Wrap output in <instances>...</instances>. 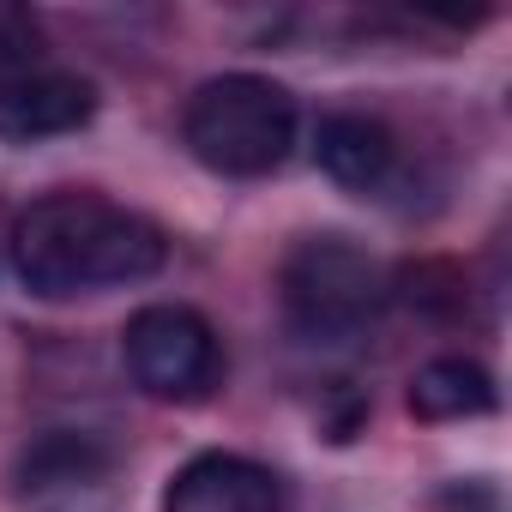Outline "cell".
Masks as SVG:
<instances>
[{
  "mask_svg": "<svg viewBox=\"0 0 512 512\" xmlns=\"http://www.w3.org/2000/svg\"><path fill=\"white\" fill-rule=\"evenodd\" d=\"M13 272L31 296H91L115 284H145L169 266V235L145 211L103 193H49L13 223Z\"/></svg>",
  "mask_w": 512,
  "mask_h": 512,
  "instance_id": "6da1fadb",
  "label": "cell"
},
{
  "mask_svg": "<svg viewBox=\"0 0 512 512\" xmlns=\"http://www.w3.org/2000/svg\"><path fill=\"white\" fill-rule=\"evenodd\" d=\"M296 97L266 79V73H217L187 97L181 115V145L229 181H253L284 169V157L296 151Z\"/></svg>",
  "mask_w": 512,
  "mask_h": 512,
  "instance_id": "7a4b0ae2",
  "label": "cell"
},
{
  "mask_svg": "<svg viewBox=\"0 0 512 512\" xmlns=\"http://www.w3.org/2000/svg\"><path fill=\"white\" fill-rule=\"evenodd\" d=\"M392 284L380 272V260L326 229V235H302L290 253H284V272H278V302H284V320L302 344H350L362 338L380 308H386Z\"/></svg>",
  "mask_w": 512,
  "mask_h": 512,
  "instance_id": "3957f363",
  "label": "cell"
},
{
  "mask_svg": "<svg viewBox=\"0 0 512 512\" xmlns=\"http://www.w3.org/2000/svg\"><path fill=\"white\" fill-rule=\"evenodd\" d=\"M121 362H127V380L157 404H199L223 374V350H217L211 320L181 308V302L139 308L121 326Z\"/></svg>",
  "mask_w": 512,
  "mask_h": 512,
  "instance_id": "277c9868",
  "label": "cell"
},
{
  "mask_svg": "<svg viewBox=\"0 0 512 512\" xmlns=\"http://www.w3.org/2000/svg\"><path fill=\"white\" fill-rule=\"evenodd\" d=\"M19 512H121V458L109 440L49 428L13 458Z\"/></svg>",
  "mask_w": 512,
  "mask_h": 512,
  "instance_id": "5b68a950",
  "label": "cell"
},
{
  "mask_svg": "<svg viewBox=\"0 0 512 512\" xmlns=\"http://www.w3.org/2000/svg\"><path fill=\"white\" fill-rule=\"evenodd\" d=\"M284 506H290L284 476L241 452H199L163 488V512H284Z\"/></svg>",
  "mask_w": 512,
  "mask_h": 512,
  "instance_id": "8992f818",
  "label": "cell"
},
{
  "mask_svg": "<svg viewBox=\"0 0 512 512\" xmlns=\"http://www.w3.org/2000/svg\"><path fill=\"white\" fill-rule=\"evenodd\" d=\"M97 115V85L61 67H37L25 79L0 85V145H43L91 127Z\"/></svg>",
  "mask_w": 512,
  "mask_h": 512,
  "instance_id": "52a82bcc",
  "label": "cell"
},
{
  "mask_svg": "<svg viewBox=\"0 0 512 512\" xmlns=\"http://www.w3.org/2000/svg\"><path fill=\"white\" fill-rule=\"evenodd\" d=\"M314 157L320 169L344 187V193H386L398 175V139L386 121L362 115V109H332L314 127Z\"/></svg>",
  "mask_w": 512,
  "mask_h": 512,
  "instance_id": "ba28073f",
  "label": "cell"
},
{
  "mask_svg": "<svg viewBox=\"0 0 512 512\" xmlns=\"http://www.w3.org/2000/svg\"><path fill=\"white\" fill-rule=\"evenodd\" d=\"M494 404H500V386L470 356H434L410 374V416L416 422H470V416H494Z\"/></svg>",
  "mask_w": 512,
  "mask_h": 512,
  "instance_id": "9c48e42d",
  "label": "cell"
},
{
  "mask_svg": "<svg viewBox=\"0 0 512 512\" xmlns=\"http://www.w3.org/2000/svg\"><path fill=\"white\" fill-rule=\"evenodd\" d=\"M49 67V37H43V19L31 7H13V0H0V85L7 79H25Z\"/></svg>",
  "mask_w": 512,
  "mask_h": 512,
  "instance_id": "30bf717a",
  "label": "cell"
},
{
  "mask_svg": "<svg viewBox=\"0 0 512 512\" xmlns=\"http://www.w3.org/2000/svg\"><path fill=\"white\" fill-rule=\"evenodd\" d=\"M398 290L422 314H440V320L464 314V272L452 260H416V266H404L398 272Z\"/></svg>",
  "mask_w": 512,
  "mask_h": 512,
  "instance_id": "8fae6325",
  "label": "cell"
}]
</instances>
